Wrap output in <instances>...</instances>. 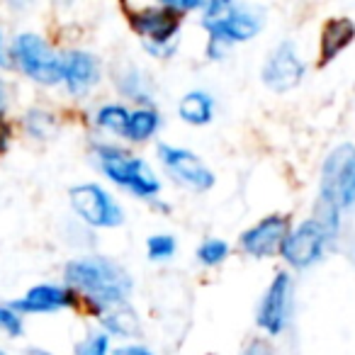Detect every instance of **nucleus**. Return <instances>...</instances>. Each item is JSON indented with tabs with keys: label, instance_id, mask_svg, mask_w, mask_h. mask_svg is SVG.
I'll use <instances>...</instances> for the list:
<instances>
[{
	"label": "nucleus",
	"instance_id": "nucleus-25",
	"mask_svg": "<svg viewBox=\"0 0 355 355\" xmlns=\"http://www.w3.org/2000/svg\"><path fill=\"white\" fill-rule=\"evenodd\" d=\"M0 331H6L12 338L22 336V316L10 304H0Z\"/></svg>",
	"mask_w": 355,
	"mask_h": 355
},
{
	"label": "nucleus",
	"instance_id": "nucleus-23",
	"mask_svg": "<svg viewBox=\"0 0 355 355\" xmlns=\"http://www.w3.org/2000/svg\"><path fill=\"white\" fill-rule=\"evenodd\" d=\"M227 256H229V246L222 239H209V241H205L198 248V258L205 266H219Z\"/></svg>",
	"mask_w": 355,
	"mask_h": 355
},
{
	"label": "nucleus",
	"instance_id": "nucleus-14",
	"mask_svg": "<svg viewBox=\"0 0 355 355\" xmlns=\"http://www.w3.org/2000/svg\"><path fill=\"white\" fill-rule=\"evenodd\" d=\"M61 73H64V83L71 95L88 93L100 78L98 61L85 51H69L61 56Z\"/></svg>",
	"mask_w": 355,
	"mask_h": 355
},
{
	"label": "nucleus",
	"instance_id": "nucleus-7",
	"mask_svg": "<svg viewBox=\"0 0 355 355\" xmlns=\"http://www.w3.org/2000/svg\"><path fill=\"white\" fill-rule=\"evenodd\" d=\"M69 200H71L73 212L78 214L85 224H90V227L112 229L124 222L122 207L114 202L107 190L95 183H83V185L71 188Z\"/></svg>",
	"mask_w": 355,
	"mask_h": 355
},
{
	"label": "nucleus",
	"instance_id": "nucleus-2",
	"mask_svg": "<svg viewBox=\"0 0 355 355\" xmlns=\"http://www.w3.org/2000/svg\"><path fill=\"white\" fill-rule=\"evenodd\" d=\"M355 202V146H338L324 163L321 173L316 222L334 236L338 229V212Z\"/></svg>",
	"mask_w": 355,
	"mask_h": 355
},
{
	"label": "nucleus",
	"instance_id": "nucleus-1",
	"mask_svg": "<svg viewBox=\"0 0 355 355\" xmlns=\"http://www.w3.org/2000/svg\"><path fill=\"white\" fill-rule=\"evenodd\" d=\"M66 285L76 295H85L98 306L122 304L132 292V277L114 261L103 256L73 258L64 270Z\"/></svg>",
	"mask_w": 355,
	"mask_h": 355
},
{
	"label": "nucleus",
	"instance_id": "nucleus-20",
	"mask_svg": "<svg viewBox=\"0 0 355 355\" xmlns=\"http://www.w3.org/2000/svg\"><path fill=\"white\" fill-rule=\"evenodd\" d=\"M119 90H122L127 98L132 100H148V90H146V78H144L141 73H139L137 69H127L122 76H119Z\"/></svg>",
	"mask_w": 355,
	"mask_h": 355
},
{
	"label": "nucleus",
	"instance_id": "nucleus-8",
	"mask_svg": "<svg viewBox=\"0 0 355 355\" xmlns=\"http://www.w3.org/2000/svg\"><path fill=\"white\" fill-rule=\"evenodd\" d=\"M326 239H329L326 229L316 219H309V222L300 224L295 232H287L285 241L280 246V253L290 266L309 268L321 258Z\"/></svg>",
	"mask_w": 355,
	"mask_h": 355
},
{
	"label": "nucleus",
	"instance_id": "nucleus-30",
	"mask_svg": "<svg viewBox=\"0 0 355 355\" xmlns=\"http://www.w3.org/2000/svg\"><path fill=\"white\" fill-rule=\"evenodd\" d=\"M6 103H8V88H6V83L0 80V114H3V107H6Z\"/></svg>",
	"mask_w": 355,
	"mask_h": 355
},
{
	"label": "nucleus",
	"instance_id": "nucleus-12",
	"mask_svg": "<svg viewBox=\"0 0 355 355\" xmlns=\"http://www.w3.org/2000/svg\"><path fill=\"white\" fill-rule=\"evenodd\" d=\"M78 304V295L71 287L61 285H35L25 292V297L10 302L17 314H54L61 309H71Z\"/></svg>",
	"mask_w": 355,
	"mask_h": 355
},
{
	"label": "nucleus",
	"instance_id": "nucleus-24",
	"mask_svg": "<svg viewBox=\"0 0 355 355\" xmlns=\"http://www.w3.org/2000/svg\"><path fill=\"white\" fill-rule=\"evenodd\" d=\"M110 338L107 334H93L76 345V355H107Z\"/></svg>",
	"mask_w": 355,
	"mask_h": 355
},
{
	"label": "nucleus",
	"instance_id": "nucleus-21",
	"mask_svg": "<svg viewBox=\"0 0 355 355\" xmlns=\"http://www.w3.org/2000/svg\"><path fill=\"white\" fill-rule=\"evenodd\" d=\"M25 129L37 139H46L54 132V117L44 110H30L25 114Z\"/></svg>",
	"mask_w": 355,
	"mask_h": 355
},
{
	"label": "nucleus",
	"instance_id": "nucleus-9",
	"mask_svg": "<svg viewBox=\"0 0 355 355\" xmlns=\"http://www.w3.org/2000/svg\"><path fill=\"white\" fill-rule=\"evenodd\" d=\"M304 76V64H302L300 54H297L292 42H282L280 46L272 49L268 56L266 66H263V83L275 93H287V90L297 88Z\"/></svg>",
	"mask_w": 355,
	"mask_h": 355
},
{
	"label": "nucleus",
	"instance_id": "nucleus-28",
	"mask_svg": "<svg viewBox=\"0 0 355 355\" xmlns=\"http://www.w3.org/2000/svg\"><path fill=\"white\" fill-rule=\"evenodd\" d=\"M112 355H153V353L148 348H144V345H122Z\"/></svg>",
	"mask_w": 355,
	"mask_h": 355
},
{
	"label": "nucleus",
	"instance_id": "nucleus-18",
	"mask_svg": "<svg viewBox=\"0 0 355 355\" xmlns=\"http://www.w3.org/2000/svg\"><path fill=\"white\" fill-rule=\"evenodd\" d=\"M127 119H129V110L122 107V105H105V107L98 110V127L107 129V132L114 134H124V127H127Z\"/></svg>",
	"mask_w": 355,
	"mask_h": 355
},
{
	"label": "nucleus",
	"instance_id": "nucleus-26",
	"mask_svg": "<svg viewBox=\"0 0 355 355\" xmlns=\"http://www.w3.org/2000/svg\"><path fill=\"white\" fill-rule=\"evenodd\" d=\"M10 141H12V127L3 114H0V153H6L10 148Z\"/></svg>",
	"mask_w": 355,
	"mask_h": 355
},
{
	"label": "nucleus",
	"instance_id": "nucleus-19",
	"mask_svg": "<svg viewBox=\"0 0 355 355\" xmlns=\"http://www.w3.org/2000/svg\"><path fill=\"white\" fill-rule=\"evenodd\" d=\"M103 321H105V329L112 331V334H117V336H134L139 331V321L132 309L110 311Z\"/></svg>",
	"mask_w": 355,
	"mask_h": 355
},
{
	"label": "nucleus",
	"instance_id": "nucleus-5",
	"mask_svg": "<svg viewBox=\"0 0 355 355\" xmlns=\"http://www.w3.org/2000/svg\"><path fill=\"white\" fill-rule=\"evenodd\" d=\"M10 54H12V59H15L17 69L25 76H30L32 80H37V83L56 85L64 80V73H61V56L54 54V49H51L40 35H32V32L17 35L15 42H12Z\"/></svg>",
	"mask_w": 355,
	"mask_h": 355
},
{
	"label": "nucleus",
	"instance_id": "nucleus-13",
	"mask_svg": "<svg viewBox=\"0 0 355 355\" xmlns=\"http://www.w3.org/2000/svg\"><path fill=\"white\" fill-rule=\"evenodd\" d=\"M287 236V217L280 214H270V217L261 219L256 227H251L246 234H241V246L246 253L256 258H266L277 253Z\"/></svg>",
	"mask_w": 355,
	"mask_h": 355
},
{
	"label": "nucleus",
	"instance_id": "nucleus-4",
	"mask_svg": "<svg viewBox=\"0 0 355 355\" xmlns=\"http://www.w3.org/2000/svg\"><path fill=\"white\" fill-rule=\"evenodd\" d=\"M95 158L112 183H117L119 188H127L137 198L153 200L161 193V183L144 158L122 151L117 146H105V144L95 146Z\"/></svg>",
	"mask_w": 355,
	"mask_h": 355
},
{
	"label": "nucleus",
	"instance_id": "nucleus-29",
	"mask_svg": "<svg viewBox=\"0 0 355 355\" xmlns=\"http://www.w3.org/2000/svg\"><path fill=\"white\" fill-rule=\"evenodd\" d=\"M8 51H6V40H3V30H0V66H8Z\"/></svg>",
	"mask_w": 355,
	"mask_h": 355
},
{
	"label": "nucleus",
	"instance_id": "nucleus-10",
	"mask_svg": "<svg viewBox=\"0 0 355 355\" xmlns=\"http://www.w3.org/2000/svg\"><path fill=\"white\" fill-rule=\"evenodd\" d=\"M158 156H161V163L168 168L175 180L190 185L195 190H209L214 185V173L195 156L188 148H178V146H168V144H161L158 146Z\"/></svg>",
	"mask_w": 355,
	"mask_h": 355
},
{
	"label": "nucleus",
	"instance_id": "nucleus-16",
	"mask_svg": "<svg viewBox=\"0 0 355 355\" xmlns=\"http://www.w3.org/2000/svg\"><path fill=\"white\" fill-rule=\"evenodd\" d=\"M178 112L188 124H207L214 114V100L202 90H193L180 100Z\"/></svg>",
	"mask_w": 355,
	"mask_h": 355
},
{
	"label": "nucleus",
	"instance_id": "nucleus-32",
	"mask_svg": "<svg viewBox=\"0 0 355 355\" xmlns=\"http://www.w3.org/2000/svg\"><path fill=\"white\" fill-rule=\"evenodd\" d=\"M0 355H8V353H6V350H0Z\"/></svg>",
	"mask_w": 355,
	"mask_h": 355
},
{
	"label": "nucleus",
	"instance_id": "nucleus-31",
	"mask_svg": "<svg viewBox=\"0 0 355 355\" xmlns=\"http://www.w3.org/2000/svg\"><path fill=\"white\" fill-rule=\"evenodd\" d=\"M25 355H51V353H49V350H44V348H27Z\"/></svg>",
	"mask_w": 355,
	"mask_h": 355
},
{
	"label": "nucleus",
	"instance_id": "nucleus-3",
	"mask_svg": "<svg viewBox=\"0 0 355 355\" xmlns=\"http://www.w3.org/2000/svg\"><path fill=\"white\" fill-rule=\"evenodd\" d=\"M202 27L209 32L207 54L222 59L227 49L236 42H248L263 30V17L246 6L234 3H207Z\"/></svg>",
	"mask_w": 355,
	"mask_h": 355
},
{
	"label": "nucleus",
	"instance_id": "nucleus-6",
	"mask_svg": "<svg viewBox=\"0 0 355 355\" xmlns=\"http://www.w3.org/2000/svg\"><path fill=\"white\" fill-rule=\"evenodd\" d=\"M129 10L132 27L148 42V51L166 56L175 44V35L180 30V12L173 10L168 3L158 8H141V10Z\"/></svg>",
	"mask_w": 355,
	"mask_h": 355
},
{
	"label": "nucleus",
	"instance_id": "nucleus-17",
	"mask_svg": "<svg viewBox=\"0 0 355 355\" xmlns=\"http://www.w3.org/2000/svg\"><path fill=\"white\" fill-rule=\"evenodd\" d=\"M161 127V117L158 112L153 110H137V112H129V119H127V127H124V134L122 137L132 139V141H146L148 137L158 132Z\"/></svg>",
	"mask_w": 355,
	"mask_h": 355
},
{
	"label": "nucleus",
	"instance_id": "nucleus-11",
	"mask_svg": "<svg viewBox=\"0 0 355 355\" xmlns=\"http://www.w3.org/2000/svg\"><path fill=\"white\" fill-rule=\"evenodd\" d=\"M290 302H292V280L287 272H280V275H275V280L270 282L261 306H258L256 324L261 326L263 331H268L270 336H277L287 324Z\"/></svg>",
	"mask_w": 355,
	"mask_h": 355
},
{
	"label": "nucleus",
	"instance_id": "nucleus-15",
	"mask_svg": "<svg viewBox=\"0 0 355 355\" xmlns=\"http://www.w3.org/2000/svg\"><path fill=\"white\" fill-rule=\"evenodd\" d=\"M353 37L355 25L348 17H334L326 22L324 32H321V64H329L334 56H338L353 42Z\"/></svg>",
	"mask_w": 355,
	"mask_h": 355
},
{
	"label": "nucleus",
	"instance_id": "nucleus-22",
	"mask_svg": "<svg viewBox=\"0 0 355 355\" xmlns=\"http://www.w3.org/2000/svg\"><path fill=\"white\" fill-rule=\"evenodd\" d=\"M175 246L178 243L171 234H153V236L146 241V251H148V258H151V261H168V258H173Z\"/></svg>",
	"mask_w": 355,
	"mask_h": 355
},
{
	"label": "nucleus",
	"instance_id": "nucleus-27",
	"mask_svg": "<svg viewBox=\"0 0 355 355\" xmlns=\"http://www.w3.org/2000/svg\"><path fill=\"white\" fill-rule=\"evenodd\" d=\"M241 355H275V350H272V345L266 343V340H253Z\"/></svg>",
	"mask_w": 355,
	"mask_h": 355
}]
</instances>
